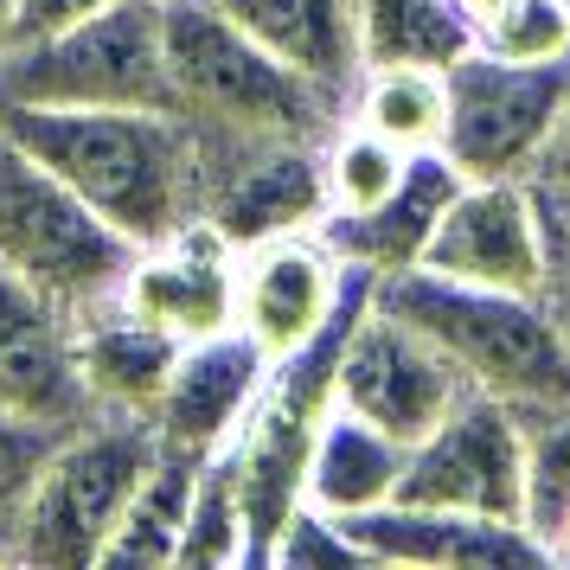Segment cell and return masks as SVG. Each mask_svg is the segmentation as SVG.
I'll return each instance as SVG.
<instances>
[{"label": "cell", "instance_id": "obj_1", "mask_svg": "<svg viewBox=\"0 0 570 570\" xmlns=\"http://www.w3.org/2000/svg\"><path fill=\"white\" fill-rule=\"evenodd\" d=\"M0 129L46 160L135 250L193 218L199 141L174 109H0Z\"/></svg>", "mask_w": 570, "mask_h": 570}, {"label": "cell", "instance_id": "obj_2", "mask_svg": "<svg viewBox=\"0 0 570 570\" xmlns=\"http://www.w3.org/2000/svg\"><path fill=\"white\" fill-rule=\"evenodd\" d=\"M167 104L199 141H327L346 122L334 90L263 52L206 0H160Z\"/></svg>", "mask_w": 570, "mask_h": 570}, {"label": "cell", "instance_id": "obj_3", "mask_svg": "<svg viewBox=\"0 0 570 570\" xmlns=\"http://www.w3.org/2000/svg\"><path fill=\"white\" fill-rule=\"evenodd\" d=\"M379 308L404 314L442 360L462 372L468 391L500 397L513 411L570 404V334L558 295L474 288L436 269H404L372 288Z\"/></svg>", "mask_w": 570, "mask_h": 570}, {"label": "cell", "instance_id": "obj_4", "mask_svg": "<svg viewBox=\"0 0 570 570\" xmlns=\"http://www.w3.org/2000/svg\"><path fill=\"white\" fill-rule=\"evenodd\" d=\"M155 462L148 416L97 411L52 442L46 468L32 474L20 519L7 532V564L39 570H90L104 564V544L129 507L141 468Z\"/></svg>", "mask_w": 570, "mask_h": 570}, {"label": "cell", "instance_id": "obj_5", "mask_svg": "<svg viewBox=\"0 0 570 570\" xmlns=\"http://www.w3.org/2000/svg\"><path fill=\"white\" fill-rule=\"evenodd\" d=\"M135 263V244L104 225L39 155L0 129V269L65 314L109 302Z\"/></svg>", "mask_w": 570, "mask_h": 570}, {"label": "cell", "instance_id": "obj_6", "mask_svg": "<svg viewBox=\"0 0 570 570\" xmlns=\"http://www.w3.org/2000/svg\"><path fill=\"white\" fill-rule=\"evenodd\" d=\"M0 109H174L160 0H116L52 39L7 46Z\"/></svg>", "mask_w": 570, "mask_h": 570}, {"label": "cell", "instance_id": "obj_7", "mask_svg": "<svg viewBox=\"0 0 570 570\" xmlns=\"http://www.w3.org/2000/svg\"><path fill=\"white\" fill-rule=\"evenodd\" d=\"M442 83H449L442 160L462 180H519L570 104V58L519 65L474 46L442 71Z\"/></svg>", "mask_w": 570, "mask_h": 570}, {"label": "cell", "instance_id": "obj_8", "mask_svg": "<svg viewBox=\"0 0 570 570\" xmlns=\"http://www.w3.org/2000/svg\"><path fill=\"white\" fill-rule=\"evenodd\" d=\"M391 500L525 525V436H519V411L500 404V397L468 391L436 430H423L404 449V474H397Z\"/></svg>", "mask_w": 570, "mask_h": 570}, {"label": "cell", "instance_id": "obj_9", "mask_svg": "<svg viewBox=\"0 0 570 570\" xmlns=\"http://www.w3.org/2000/svg\"><path fill=\"white\" fill-rule=\"evenodd\" d=\"M462 397H468L462 372L442 360L404 314L379 308V295L353 314V327L340 340V365H334V404L340 411L365 416L372 430H385L391 442L411 449V442L423 436V430H436Z\"/></svg>", "mask_w": 570, "mask_h": 570}, {"label": "cell", "instance_id": "obj_10", "mask_svg": "<svg viewBox=\"0 0 570 570\" xmlns=\"http://www.w3.org/2000/svg\"><path fill=\"white\" fill-rule=\"evenodd\" d=\"M193 218L212 225L232 250L288 232H321L327 218L321 141H199Z\"/></svg>", "mask_w": 570, "mask_h": 570}, {"label": "cell", "instance_id": "obj_11", "mask_svg": "<svg viewBox=\"0 0 570 570\" xmlns=\"http://www.w3.org/2000/svg\"><path fill=\"white\" fill-rule=\"evenodd\" d=\"M416 269L474 288L551 295V250H544L539 212L525 199V180H462Z\"/></svg>", "mask_w": 570, "mask_h": 570}, {"label": "cell", "instance_id": "obj_12", "mask_svg": "<svg viewBox=\"0 0 570 570\" xmlns=\"http://www.w3.org/2000/svg\"><path fill=\"white\" fill-rule=\"evenodd\" d=\"M346 295V263L321 232H288L237 250V334L257 340L269 365L302 353Z\"/></svg>", "mask_w": 570, "mask_h": 570}, {"label": "cell", "instance_id": "obj_13", "mask_svg": "<svg viewBox=\"0 0 570 570\" xmlns=\"http://www.w3.org/2000/svg\"><path fill=\"white\" fill-rule=\"evenodd\" d=\"M116 302L141 314L148 327L174 334L180 346L225 334V327H237V250L212 225L186 218L174 237L135 250Z\"/></svg>", "mask_w": 570, "mask_h": 570}, {"label": "cell", "instance_id": "obj_14", "mask_svg": "<svg viewBox=\"0 0 570 570\" xmlns=\"http://www.w3.org/2000/svg\"><path fill=\"white\" fill-rule=\"evenodd\" d=\"M0 411L32 416L46 430H78L90 411V391L78 379V340L71 314L27 288L13 269H0Z\"/></svg>", "mask_w": 570, "mask_h": 570}, {"label": "cell", "instance_id": "obj_15", "mask_svg": "<svg viewBox=\"0 0 570 570\" xmlns=\"http://www.w3.org/2000/svg\"><path fill=\"white\" fill-rule=\"evenodd\" d=\"M263 379H269V360L257 353V340L225 327L212 340H193L180 346V360L160 385L155 411H148V430H155L160 449H180V455H218L232 449V436L244 430V416L257 404Z\"/></svg>", "mask_w": 570, "mask_h": 570}, {"label": "cell", "instance_id": "obj_16", "mask_svg": "<svg viewBox=\"0 0 570 570\" xmlns=\"http://www.w3.org/2000/svg\"><path fill=\"white\" fill-rule=\"evenodd\" d=\"M346 532L360 539L365 564H397V570H519V564H551L525 525L481 513H449V507H411L385 500L372 513H353Z\"/></svg>", "mask_w": 570, "mask_h": 570}, {"label": "cell", "instance_id": "obj_17", "mask_svg": "<svg viewBox=\"0 0 570 570\" xmlns=\"http://www.w3.org/2000/svg\"><path fill=\"white\" fill-rule=\"evenodd\" d=\"M455 193H462V174L442 160V148H430V155H411L404 180L391 186L372 212H327L321 237L334 244V257L346 269H365L372 283H385V276H404V269L423 263Z\"/></svg>", "mask_w": 570, "mask_h": 570}, {"label": "cell", "instance_id": "obj_18", "mask_svg": "<svg viewBox=\"0 0 570 570\" xmlns=\"http://www.w3.org/2000/svg\"><path fill=\"white\" fill-rule=\"evenodd\" d=\"M71 340H78V379L90 391V411L148 416L160 385H167V372H174V360H180V340L148 327L116 295L71 314Z\"/></svg>", "mask_w": 570, "mask_h": 570}, {"label": "cell", "instance_id": "obj_19", "mask_svg": "<svg viewBox=\"0 0 570 570\" xmlns=\"http://www.w3.org/2000/svg\"><path fill=\"white\" fill-rule=\"evenodd\" d=\"M232 27H244L263 52L295 65L302 78L334 90L340 104L360 83V13L353 0H206Z\"/></svg>", "mask_w": 570, "mask_h": 570}, {"label": "cell", "instance_id": "obj_20", "mask_svg": "<svg viewBox=\"0 0 570 570\" xmlns=\"http://www.w3.org/2000/svg\"><path fill=\"white\" fill-rule=\"evenodd\" d=\"M397 474H404V442H391L385 430H372L365 416L334 404V411L321 416V436L308 449L302 500L334 519H353V513L385 507L391 493H397Z\"/></svg>", "mask_w": 570, "mask_h": 570}, {"label": "cell", "instance_id": "obj_21", "mask_svg": "<svg viewBox=\"0 0 570 570\" xmlns=\"http://www.w3.org/2000/svg\"><path fill=\"white\" fill-rule=\"evenodd\" d=\"M193 488H199V455H180V449L155 442V462L141 468L129 507H122V519L104 544V564H155V570L174 564L186 513H193Z\"/></svg>", "mask_w": 570, "mask_h": 570}, {"label": "cell", "instance_id": "obj_22", "mask_svg": "<svg viewBox=\"0 0 570 570\" xmlns=\"http://www.w3.org/2000/svg\"><path fill=\"white\" fill-rule=\"evenodd\" d=\"M360 13V65H430L449 71L481 39L455 0H353Z\"/></svg>", "mask_w": 570, "mask_h": 570}, {"label": "cell", "instance_id": "obj_23", "mask_svg": "<svg viewBox=\"0 0 570 570\" xmlns=\"http://www.w3.org/2000/svg\"><path fill=\"white\" fill-rule=\"evenodd\" d=\"M346 116L360 129L385 135L391 148L404 155H430L442 148V122H449V83L430 65H372L360 71L353 97H346Z\"/></svg>", "mask_w": 570, "mask_h": 570}, {"label": "cell", "instance_id": "obj_24", "mask_svg": "<svg viewBox=\"0 0 570 570\" xmlns=\"http://www.w3.org/2000/svg\"><path fill=\"white\" fill-rule=\"evenodd\" d=\"M525 436V532L551 551L558 525L570 519V404L519 411Z\"/></svg>", "mask_w": 570, "mask_h": 570}, {"label": "cell", "instance_id": "obj_25", "mask_svg": "<svg viewBox=\"0 0 570 570\" xmlns=\"http://www.w3.org/2000/svg\"><path fill=\"white\" fill-rule=\"evenodd\" d=\"M174 564L180 570L244 564V493H237V468L225 449L199 462V488H193V513H186Z\"/></svg>", "mask_w": 570, "mask_h": 570}, {"label": "cell", "instance_id": "obj_26", "mask_svg": "<svg viewBox=\"0 0 570 570\" xmlns=\"http://www.w3.org/2000/svg\"><path fill=\"white\" fill-rule=\"evenodd\" d=\"M411 155L391 148L385 135L360 129L353 116L321 141V180H327V212H372L391 186L404 180Z\"/></svg>", "mask_w": 570, "mask_h": 570}, {"label": "cell", "instance_id": "obj_27", "mask_svg": "<svg viewBox=\"0 0 570 570\" xmlns=\"http://www.w3.org/2000/svg\"><path fill=\"white\" fill-rule=\"evenodd\" d=\"M519 180H525V199L539 212L544 250H551V276H558V263L570 257V104H564V116L551 122L544 148L532 155V167H525Z\"/></svg>", "mask_w": 570, "mask_h": 570}, {"label": "cell", "instance_id": "obj_28", "mask_svg": "<svg viewBox=\"0 0 570 570\" xmlns=\"http://www.w3.org/2000/svg\"><path fill=\"white\" fill-rule=\"evenodd\" d=\"M481 46L519 65H544V58H570V7L564 0H507L481 32Z\"/></svg>", "mask_w": 570, "mask_h": 570}, {"label": "cell", "instance_id": "obj_29", "mask_svg": "<svg viewBox=\"0 0 570 570\" xmlns=\"http://www.w3.org/2000/svg\"><path fill=\"white\" fill-rule=\"evenodd\" d=\"M269 564L283 570H340V564H365L360 539L346 532V519L321 513V507H295V513L283 519V532H276V544H269Z\"/></svg>", "mask_w": 570, "mask_h": 570}, {"label": "cell", "instance_id": "obj_30", "mask_svg": "<svg viewBox=\"0 0 570 570\" xmlns=\"http://www.w3.org/2000/svg\"><path fill=\"white\" fill-rule=\"evenodd\" d=\"M52 442H58V430L32 423V416L0 411V564H7V532H13V519H20V500H27L32 474L46 468Z\"/></svg>", "mask_w": 570, "mask_h": 570}, {"label": "cell", "instance_id": "obj_31", "mask_svg": "<svg viewBox=\"0 0 570 570\" xmlns=\"http://www.w3.org/2000/svg\"><path fill=\"white\" fill-rule=\"evenodd\" d=\"M104 7H116V0H13V46L52 39V32L90 20V13H104Z\"/></svg>", "mask_w": 570, "mask_h": 570}, {"label": "cell", "instance_id": "obj_32", "mask_svg": "<svg viewBox=\"0 0 570 570\" xmlns=\"http://www.w3.org/2000/svg\"><path fill=\"white\" fill-rule=\"evenodd\" d=\"M455 7H462V13H468V27H474V39H481V32L493 27V13H500L507 0H455Z\"/></svg>", "mask_w": 570, "mask_h": 570}, {"label": "cell", "instance_id": "obj_33", "mask_svg": "<svg viewBox=\"0 0 570 570\" xmlns=\"http://www.w3.org/2000/svg\"><path fill=\"white\" fill-rule=\"evenodd\" d=\"M551 564H570V519L558 525V539H551Z\"/></svg>", "mask_w": 570, "mask_h": 570}, {"label": "cell", "instance_id": "obj_34", "mask_svg": "<svg viewBox=\"0 0 570 570\" xmlns=\"http://www.w3.org/2000/svg\"><path fill=\"white\" fill-rule=\"evenodd\" d=\"M13 46V0H0V52Z\"/></svg>", "mask_w": 570, "mask_h": 570}, {"label": "cell", "instance_id": "obj_35", "mask_svg": "<svg viewBox=\"0 0 570 570\" xmlns=\"http://www.w3.org/2000/svg\"><path fill=\"white\" fill-rule=\"evenodd\" d=\"M551 295H570V257L558 263V276H551Z\"/></svg>", "mask_w": 570, "mask_h": 570}, {"label": "cell", "instance_id": "obj_36", "mask_svg": "<svg viewBox=\"0 0 570 570\" xmlns=\"http://www.w3.org/2000/svg\"><path fill=\"white\" fill-rule=\"evenodd\" d=\"M558 314H564V334H570V295H558Z\"/></svg>", "mask_w": 570, "mask_h": 570}, {"label": "cell", "instance_id": "obj_37", "mask_svg": "<svg viewBox=\"0 0 570 570\" xmlns=\"http://www.w3.org/2000/svg\"><path fill=\"white\" fill-rule=\"evenodd\" d=\"M564 7H570V0H564Z\"/></svg>", "mask_w": 570, "mask_h": 570}]
</instances>
